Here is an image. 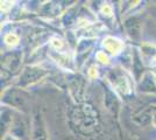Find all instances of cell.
Masks as SVG:
<instances>
[{"instance_id": "cell-5", "label": "cell", "mask_w": 156, "mask_h": 140, "mask_svg": "<svg viewBox=\"0 0 156 140\" xmlns=\"http://www.w3.org/2000/svg\"><path fill=\"white\" fill-rule=\"evenodd\" d=\"M90 75H91L92 77H96V76H97V69L92 68L91 70H90Z\"/></svg>"}, {"instance_id": "cell-3", "label": "cell", "mask_w": 156, "mask_h": 140, "mask_svg": "<svg viewBox=\"0 0 156 140\" xmlns=\"http://www.w3.org/2000/svg\"><path fill=\"white\" fill-rule=\"evenodd\" d=\"M97 59L101 63H107L108 62V57H107V55H105V53H103V52H100V53L97 54Z\"/></svg>"}, {"instance_id": "cell-4", "label": "cell", "mask_w": 156, "mask_h": 140, "mask_svg": "<svg viewBox=\"0 0 156 140\" xmlns=\"http://www.w3.org/2000/svg\"><path fill=\"white\" fill-rule=\"evenodd\" d=\"M101 12L105 13L106 15H111V14H112V8H111L108 5H105V6L101 8Z\"/></svg>"}, {"instance_id": "cell-1", "label": "cell", "mask_w": 156, "mask_h": 140, "mask_svg": "<svg viewBox=\"0 0 156 140\" xmlns=\"http://www.w3.org/2000/svg\"><path fill=\"white\" fill-rule=\"evenodd\" d=\"M104 46L106 47L107 50H110L111 53L113 54L119 53L124 47L121 41H119L118 39H114V38H106L104 41Z\"/></svg>"}, {"instance_id": "cell-2", "label": "cell", "mask_w": 156, "mask_h": 140, "mask_svg": "<svg viewBox=\"0 0 156 140\" xmlns=\"http://www.w3.org/2000/svg\"><path fill=\"white\" fill-rule=\"evenodd\" d=\"M5 42L7 45H16L19 42V38L15 34H8L5 38Z\"/></svg>"}]
</instances>
